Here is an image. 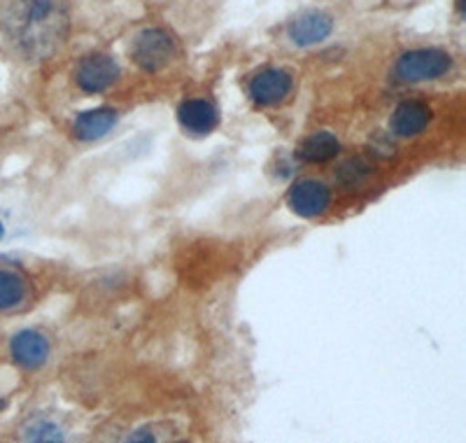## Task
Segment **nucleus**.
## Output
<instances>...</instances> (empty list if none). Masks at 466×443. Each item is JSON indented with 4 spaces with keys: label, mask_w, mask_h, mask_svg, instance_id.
<instances>
[{
    "label": "nucleus",
    "mask_w": 466,
    "mask_h": 443,
    "mask_svg": "<svg viewBox=\"0 0 466 443\" xmlns=\"http://www.w3.org/2000/svg\"><path fill=\"white\" fill-rule=\"evenodd\" d=\"M3 28L28 61H45L64 47L70 33L68 0H7Z\"/></svg>",
    "instance_id": "obj_1"
},
{
    "label": "nucleus",
    "mask_w": 466,
    "mask_h": 443,
    "mask_svg": "<svg viewBox=\"0 0 466 443\" xmlns=\"http://www.w3.org/2000/svg\"><path fill=\"white\" fill-rule=\"evenodd\" d=\"M455 66L452 54L439 47H420L403 52L394 64V79L399 85H418V82H434L445 77Z\"/></svg>",
    "instance_id": "obj_2"
},
{
    "label": "nucleus",
    "mask_w": 466,
    "mask_h": 443,
    "mask_svg": "<svg viewBox=\"0 0 466 443\" xmlns=\"http://www.w3.org/2000/svg\"><path fill=\"white\" fill-rule=\"evenodd\" d=\"M128 52H131L133 64L138 66L143 73L154 75L173 64L175 54H177V43H175L173 33H168L166 28L149 26L133 37Z\"/></svg>",
    "instance_id": "obj_3"
},
{
    "label": "nucleus",
    "mask_w": 466,
    "mask_h": 443,
    "mask_svg": "<svg viewBox=\"0 0 466 443\" xmlns=\"http://www.w3.org/2000/svg\"><path fill=\"white\" fill-rule=\"evenodd\" d=\"M122 77V68L116 64V58L106 52L86 54L77 68H75V85L85 94H103L112 89Z\"/></svg>",
    "instance_id": "obj_4"
},
{
    "label": "nucleus",
    "mask_w": 466,
    "mask_h": 443,
    "mask_svg": "<svg viewBox=\"0 0 466 443\" xmlns=\"http://www.w3.org/2000/svg\"><path fill=\"white\" fill-rule=\"evenodd\" d=\"M287 206L294 215L303 217V220H315V217L324 215L331 206V190H329V185H324L322 180H297L287 191Z\"/></svg>",
    "instance_id": "obj_5"
},
{
    "label": "nucleus",
    "mask_w": 466,
    "mask_h": 443,
    "mask_svg": "<svg viewBox=\"0 0 466 443\" xmlns=\"http://www.w3.org/2000/svg\"><path fill=\"white\" fill-rule=\"evenodd\" d=\"M52 355V344L37 329H22L10 338V357L19 369L37 371L47 365Z\"/></svg>",
    "instance_id": "obj_6"
},
{
    "label": "nucleus",
    "mask_w": 466,
    "mask_h": 443,
    "mask_svg": "<svg viewBox=\"0 0 466 443\" xmlns=\"http://www.w3.org/2000/svg\"><path fill=\"white\" fill-rule=\"evenodd\" d=\"M294 77L285 68H264L249 79L248 94L261 108H273L289 96Z\"/></svg>",
    "instance_id": "obj_7"
},
{
    "label": "nucleus",
    "mask_w": 466,
    "mask_h": 443,
    "mask_svg": "<svg viewBox=\"0 0 466 443\" xmlns=\"http://www.w3.org/2000/svg\"><path fill=\"white\" fill-rule=\"evenodd\" d=\"M334 33V16L322 10H306L287 26V36L297 47H313Z\"/></svg>",
    "instance_id": "obj_8"
},
{
    "label": "nucleus",
    "mask_w": 466,
    "mask_h": 443,
    "mask_svg": "<svg viewBox=\"0 0 466 443\" xmlns=\"http://www.w3.org/2000/svg\"><path fill=\"white\" fill-rule=\"evenodd\" d=\"M177 122H180L182 131L189 136H210L219 124V112L218 108L212 106L210 100L206 98H189L180 103L177 108Z\"/></svg>",
    "instance_id": "obj_9"
},
{
    "label": "nucleus",
    "mask_w": 466,
    "mask_h": 443,
    "mask_svg": "<svg viewBox=\"0 0 466 443\" xmlns=\"http://www.w3.org/2000/svg\"><path fill=\"white\" fill-rule=\"evenodd\" d=\"M431 108L422 100H403L394 108L392 119H390V131L397 138H415L430 127Z\"/></svg>",
    "instance_id": "obj_10"
},
{
    "label": "nucleus",
    "mask_w": 466,
    "mask_h": 443,
    "mask_svg": "<svg viewBox=\"0 0 466 443\" xmlns=\"http://www.w3.org/2000/svg\"><path fill=\"white\" fill-rule=\"evenodd\" d=\"M116 122H119V112L115 108L101 106L94 110H85L75 117L73 136L85 143H94V140L106 138L116 127Z\"/></svg>",
    "instance_id": "obj_11"
},
{
    "label": "nucleus",
    "mask_w": 466,
    "mask_h": 443,
    "mask_svg": "<svg viewBox=\"0 0 466 443\" xmlns=\"http://www.w3.org/2000/svg\"><path fill=\"white\" fill-rule=\"evenodd\" d=\"M340 140L331 131H315L299 145L297 157L306 164H327L339 157Z\"/></svg>",
    "instance_id": "obj_12"
},
{
    "label": "nucleus",
    "mask_w": 466,
    "mask_h": 443,
    "mask_svg": "<svg viewBox=\"0 0 466 443\" xmlns=\"http://www.w3.org/2000/svg\"><path fill=\"white\" fill-rule=\"evenodd\" d=\"M28 283L22 273L12 269H0V313L15 311L26 301Z\"/></svg>",
    "instance_id": "obj_13"
},
{
    "label": "nucleus",
    "mask_w": 466,
    "mask_h": 443,
    "mask_svg": "<svg viewBox=\"0 0 466 443\" xmlns=\"http://www.w3.org/2000/svg\"><path fill=\"white\" fill-rule=\"evenodd\" d=\"M371 175H373L371 161H366L364 157H350L345 159V161H340L334 178H336V185H340L343 190H357V187L366 185Z\"/></svg>",
    "instance_id": "obj_14"
},
{
    "label": "nucleus",
    "mask_w": 466,
    "mask_h": 443,
    "mask_svg": "<svg viewBox=\"0 0 466 443\" xmlns=\"http://www.w3.org/2000/svg\"><path fill=\"white\" fill-rule=\"evenodd\" d=\"M22 437L26 441H64L66 432L52 417L35 416L22 428Z\"/></svg>",
    "instance_id": "obj_15"
},
{
    "label": "nucleus",
    "mask_w": 466,
    "mask_h": 443,
    "mask_svg": "<svg viewBox=\"0 0 466 443\" xmlns=\"http://www.w3.org/2000/svg\"><path fill=\"white\" fill-rule=\"evenodd\" d=\"M371 154L378 159H392L394 157V143L392 138L382 136V133H378V136H373L371 140Z\"/></svg>",
    "instance_id": "obj_16"
},
{
    "label": "nucleus",
    "mask_w": 466,
    "mask_h": 443,
    "mask_svg": "<svg viewBox=\"0 0 466 443\" xmlns=\"http://www.w3.org/2000/svg\"><path fill=\"white\" fill-rule=\"evenodd\" d=\"M154 425L152 428H138V429H133L131 434L127 437V441H159V434H154Z\"/></svg>",
    "instance_id": "obj_17"
},
{
    "label": "nucleus",
    "mask_w": 466,
    "mask_h": 443,
    "mask_svg": "<svg viewBox=\"0 0 466 443\" xmlns=\"http://www.w3.org/2000/svg\"><path fill=\"white\" fill-rule=\"evenodd\" d=\"M5 407H7V401L0 399V411H5Z\"/></svg>",
    "instance_id": "obj_18"
}]
</instances>
